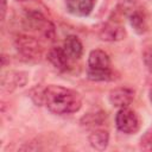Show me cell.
<instances>
[{
	"mask_svg": "<svg viewBox=\"0 0 152 152\" xmlns=\"http://www.w3.org/2000/svg\"><path fill=\"white\" fill-rule=\"evenodd\" d=\"M108 99L112 106L114 107H118V108L128 107L134 99V91L133 89L127 88V87L114 88L113 90H110Z\"/></svg>",
	"mask_w": 152,
	"mask_h": 152,
	"instance_id": "obj_6",
	"label": "cell"
},
{
	"mask_svg": "<svg viewBox=\"0 0 152 152\" xmlns=\"http://www.w3.org/2000/svg\"><path fill=\"white\" fill-rule=\"evenodd\" d=\"M129 24L133 27V30L138 33V34H142L146 32L147 30V23H146V17L145 14L140 11V10H135L134 12H132L129 15Z\"/></svg>",
	"mask_w": 152,
	"mask_h": 152,
	"instance_id": "obj_14",
	"label": "cell"
},
{
	"mask_svg": "<svg viewBox=\"0 0 152 152\" xmlns=\"http://www.w3.org/2000/svg\"><path fill=\"white\" fill-rule=\"evenodd\" d=\"M44 90L45 89H40V88H34L31 91V99L34 101V103L37 106H40L44 103Z\"/></svg>",
	"mask_w": 152,
	"mask_h": 152,
	"instance_id": "obj_17",
	"label": "cell"
},
{
	"mask_svg": "<svg viewBox=\"0 0 152 152\" xmlns=\"http://www.w3.org/2000/svg\"><path fill=\"white\" fill-rule=\"evenodd\" d=\"M142 61L146 66V69L152 74V46L146 48L142 52Z\"/></svg>",
	"mask_w": 152,
	"mask_h": 152,
	"instance_id": "obj_18",
	"label": "cell"
},
{
	"mask_svg": "<svg viewBox=\"0 0 152 152\" xmlns=\"http://www.w3.org/2000/svg\"><path fill=\"white\" fill-rule=\"evenodd\" d=\"M107 118L106 112L102 110H96V112H91V113H87L84 116H82L81 119V125L87 127V128H95L100 125H102L104 122Z\"/></svg>",
	"mask_w": 152,
	"mask_h": 152,
	"instance_id": "obj_13",
	"label": "cell"
},
{
	"mask_svg": "<svg viewBox=\"0 0 152 152\" xmlns=\"http://www.w3.org/2000/svg\"><path fill=\"white\" fill-rule=\"evenodd\" d=\"M24 25H25V27H27L30 30L39 31L46 38L52 39V37H53V33H55L53 25L46 19V17L39 10L26 11L25 15H24Z\"/></svg>",
	"mask_w": 152,
	"mask_h": 152,
	"instance_id": "obj_2",
	"label": "cell"
},
{
	"mask_svg": "<svg viewBox=\"0 0 152 152\" xmlns=\"http://www.w3.org/2000/svg\"><path fill=\"white\" fill-rule=\"evenodd\" d=\"M138 0H119L116 5V11L122 15H129L137 10Z\"/></svg>",
	"mask_w": 152,
	"mask_h": 152,
	"instance_id": "obj_16",
	"label": "cell"
},
{
	"mask_svg": "<svg viewBox=\"0 0 152 152\" xmlns=\"http://www.w3.org/2000/svg\"><path fill=\"white\" fill-rule=\"evenodd\" d=\"M89 144L96 151H103L107 148L109 142V133L103 128H95L89 134Z\"/></svg>",
	"mask_w": 152,
	"mask_h": 152,
	"instance_id": "obj_11",
	"label": "cell"
},
{
	"mask_svg": "<svg viewBox=\"0 0 152 152\" xmlns=\"http://www.w3.org/2000/svg\"><path fill=\"white\" fill-rule=\"evenodd\" d=\"M148 99H150V102L152 103V88H151L150 91H148Z\"/></svg>",
	"mask_w": 152,
	"mask_h": 152,
	"instance_id": "obj_21",
	"label": "cell"
},
{
	"mask_svg": "<svg viewBox=\"0 0 152 152\" xmlns=\"http://www.w3.org/2000/svg\"><path fill=\"white\" fill-rule=\"evenodd\" d=\"M63 49L70 59H80L83 53V45L76 36H68L64 40Z\"/></svg>",
	"mask_w": 152,
	"mask_h": 152,
	"instance_id": "obj_12",
	"label": "cell"
},
{
	"mask_svg": "<svg viewBox=\"0 0 152 152\" xmlns=\"http://www.w3.org/2000/svg\"><path fill=\"white\" fill-rule=\"evenodd\" d=\"M17 1H26V0H17Z\"/></svg>",
	"mask_w": 152,
	"mask_h": 152,
	"instance_id": "obj_22",
	"label": "cell"
},
{
	"mask_svg": "<svg viewBox=\"0 0 152 152\" xmlns=\"http://www.w3.org/2000/svg\"><path fill=\"white\" fill-rule=\"evenodd\" d=\"M87 77L90 81H96V82H103V81H113L115 80V72L112 69L108 70H93V69H87Z\"/></svg>",
	"mask_w": 152,
	"mask_h": 152,
	"instance_id": "obj_15",
	"label": "cell"
},
{
	"mask_svg": "<svg viewBox=\"0 0 152 152\" xmlns=\"http://www.w3.org/2000/svg\"><path fill=\"white\" fill-rule=\"evenodd\" d=\"M27 82V74L24 71H7L1 76V87L6 91H13L19 87H24Z\"/></svg>",
	"mask_w": 152,
	"mask_h": 152,
	"instance_id": "obj_7",
	"label": "cell"
},
{
	"mask_svg": "<svg viewBox=\"0 0 152 152\" xmlns=\"http://www.w3.org/2000/svg\"><path fill=\"white\" fill-rule=\"evenodd\" d=\"M1 20L4 21L5 20V17H6V11H7V0H1Z\"/></svg>",
	"mask_w": 152,
	"mask_h": 152,
	"instance_id": "obj_20",
	"label": "cell"
},
{
	"mask_svg": "<svg viewBox=\"0 0 152 152\" xmlns=\"http://www.w3.org/2000/svg\"><path fill=\"white\" fill-rule=\"evenodd\" d=\"M88 69L93 70H108L110 68L109 56L100 49L91 50L88 56Z\"/></svg>",
	"mask_w": 152,
	"mask_h": 152,
	"instance_id": "obj_9",
	"label": "cell"
},
{
	"mask_svg": "<svg viewBox=\"0 0 152 152\" xmlns=\"http://www.w3.org/2000/svg\"><path fill=\"white\" fill-rule=\"evenodd\" d=\"M95 2L96 0H65V7L72 15L87 17L93 12Z\"/></svg>",
	"mask_w": 152,
	"mask_h": 152,
	"instance_id": "obj_8",
	"label": "cell"
},
{
	"mask_svg": "<svg viewBox=\"0 0 152 152\" xmlns=\"http://www.w3.org/2000/svg\"><path fill=\"white\" fill-rule=\"evenodd\" d=\"M140 148L144 151H152V132H147L141 138Z\"/></svg>",
	"mask_w": 152,
	"mask_h": 152,
	"instance_id": "obj_19",
	"label": "cell"
},
{
	"mask_svg": "<svg viewBox=\"0 0 152 152\" xmlns=\"http://www.w3.org/2000/svg\"><path fill=\"white\" fill-rule=\"evenodd\" d=\"M116 128L125 134H134L140 128V118L133 109L128 107L120 108L115 115Z\"/></svg>",
	"mask_w": 152,
	"mask_h": 152,
	"instance_id": "obj_3",
	"label": "cell"
},
{
	"mask_svg": "<svg viewBox=\"0 0 152 152\" xmlns=\"http://www.w3.org/2000/svg\"><path fill=\"white\" fill-rule=\"evenodd\" d=\"M44 104L53 114H71L82 107V97L74 89L51 84L44 90Z\"/></svg>",
	"mask_w": 152,
	"mask_h": 152,
	"instance_id": "obj_1",
	"label": "cell"
},
{
	"mask_svg": "<svg viewBox=\"0 0 152 152\" xmlns=\"http://www.w3.org/2000/svg\"><path fill=\"white\" fill-rule=\"evenodd\" d=\"M48 61L59 71H65L69 66V57L63 48L61 46H53L48 51L46 55Z\"/></svg>",
	"mask_w": 152,
	"mask_h": 152,
	"instance_id": "obj_10",
	"label": "cell"
},
{
	"mask_svg": "<svg viewBox=\"0 0 152 152\" xmlns=\"http://www.w3.org/2000/svg\"><path fill=\"white\" fill-rule=\"evenodd\" d=\"M14 44L18 52L28 59H37L43 53V46L34 37L27 34H18Z\"/></svg>",
	"mask_w": 152,
	"mask_h": 152,
	"instance_id": "obj_4",
	"label": "cell"
},
{
	"mask_svg": "<svg viewBox=\"0 0 152 152\" xmlns=\"http://www.w3.org/2000/svg\"><path fill=\"white\" fill-rule=\"evenodd\" d=\"M100 38L104 42H119L126 37V30L119 19H109L100 30Z\"/></svg>",
	"mask_w": 152,
	"mask_h": 152,
	"instance_id": "obj_5",
	"label": "cell"
}]
</instances>
